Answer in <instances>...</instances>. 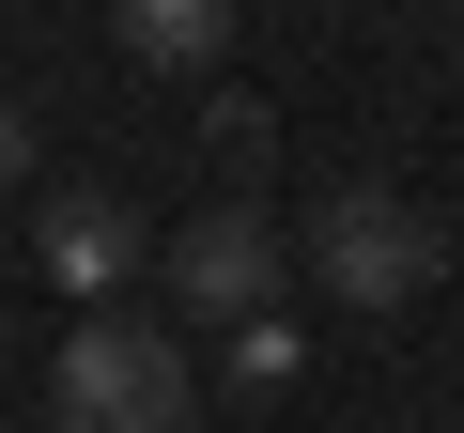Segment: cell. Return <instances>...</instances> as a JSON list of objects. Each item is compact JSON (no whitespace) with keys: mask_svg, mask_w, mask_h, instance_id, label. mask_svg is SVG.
I'll use <instances>...</instances> for the list:
<instances>
[{"mask_svg":"<svg viewBox=\"0 0 464 433\" xmlns=\"http://www.w3.org/2000/svg\"><path fill=\"white\" fill-rule=\"evenodd\" d=\"M232 387H248V402L295 387V325H232Z\"/></svg>","mask_w":464,"mask_h":433,"instance_id":"cell-6","label":"cell"},{"mask_svg":"<svg viewBox=\"0 0 464 433\" xmlns=\"http://www.w3.org/2000/svg\"><path fill=\"white\" fill-rule=\"evenodd\" d=\"M47 387H63V433H186V402H201L186 341L170 325H124V310H93Z\"/></svg>","mask_w":464,"mask_h":433,"instance_id":"cell-1","label":"cell"},{"mask_svg":"<svg viewBox=\"0 0 464 433\" xmlns=\"http://www.w3.org/2000/svg\"><path fill=\"white\" fill-rule=\"evenodd\" d=\"M232 47V16H201V0H140V16H124V63H155V78H201Z\"/></svg>","mask_w":464,"mask_h":433,"instance_id":"cell-5","label":"cell"},{"mask_svg":"<svg viewBox=\"0 0 464 433\" xmlns=\"http://www.w3.org/2000/svg\"><path fill=\"white\" fill-rule=\"evenodd\" d=\"M279 264H295V248H279V216H264V201H217L201 233L170 248V294H186V310H217V325H264Z\"/></svg>","mask_w":464,"mask_h":433,"instance_id":"cell-3","label":"cell"},{"mask_svg":"<svg viewBox=\"0 0 464 433\" xmlns=\"http://www.w3.org/2000/svg\"><path fill=\"white\" fill-rule=\"evenodd\" d=\"M310 279H325L341 310H402V294L433 279V216L387 201V186H341V201L310 216Z\"/></svg>","mask_w":464,"mask_h":433,"instance_id":"cell-2","label":"cell"},{"mask_svg":"<svg viewBox=\"0 0 464 433\" xmlns=\"http://www.w3.org/2000/svg\"><path fill=\"white\" fill-rule=\"evenodd\" d=\"M140 233H124V201H47V279L63 294H124Z\"/></svg>","mask_w":464,"mask_h":433,"instance_id":"cell-4","label":"cell"},{"mask_svg":"<svg viewBox=\"0 0 464 433\" xmlns=\"http://www.w3.org/2000/svg\"><path fill=\"white\" fill-rule=\"evenodd\" d=\"M32 170V109H0V186H16Z\"/></svg>","mask_w":464,"mask_h":433,"instance_id":"cell-7","label":"cell"}]
</instances>
